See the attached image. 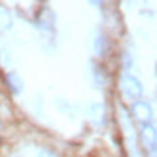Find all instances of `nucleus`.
I'll list each match as a JSON object with an SVG mask.
<instances>
[{"label": "nucleus", "mask_w": 157, "mask_h": 157, "mask_svg": "<svg viewBox=\"0 0 157 157\" xmlns=\"http://www.w3.org/2000/svg\"><path fill=\"white\" fill-rule=\"evenodd\" d=\"M122 89H124L126 97H128L130 101H134V103L142 97V93H144L142 82L138 80V78H134V76H126V78H124V82H122Z\"/></svg>", "instance_id": "f257e3e1"}, {"label": "nucleus", "mask_w": 157, "mask_h": 157, "mask_svg": "<svg viewBox=\"0 0 157 157\" xmlns=\"http://www.w3.org/2000/svg\"><path fill=\"white\" fill-rule=\"evenodd\" d=\"M132 114L142 120V122H146V120H149V117H151V109H149L147 103H144V101H136L134 105H132Z\"/></svg>", "instance_id": "f03ea898"}, {"label": "nucleus", "mask_w": 157, "mask_h": 157, "mask_svg": "<svg viewBox=\"0 0 157 157\" xmlns=\"http://www.w3.org/2000/svg\"><path fill=\"white\" fill-rule=\"evenodd\" d=\"M6 82H8L10 89H12L14 93H20V91H21V86H23V82L20 80V76H17L16 72H8V74H6Z\"/></svg>", "instance_id": "7ed1b4c3"}, {"label": "nucleus", "mask_w": 157, "mask_h": 157, "mask_svg": "<svg viewBox=\"0 0 157 157\" xmlns=\"http://www.w3.org/2000/svg\"><path fill=\"white\" fill-rule=\"evenodd\" d=\"M0 29H12V17L4 8H0Z\"/></svg>", "instance_id": "20e7f679"}, {"label": "nucleus", "mask_w": 157, "mask_h": 157, "mask_svg": "<svg viewBox=\"0 0 157 157\" xmlns=\"http://www.w3.org/2000/svg\"><path fill=\"white\" fill-rule=\"evenodd\" d=\"M103 43H105L103 37H97V41H95V52H97V54L103 52Z\"/></svg>", "instance_id": "39448f33"}, {"label": "nucleus", "mask_w": 157, "mask_h": 157, "mask_svg": "<svg viewBox=\"0 0 157 157\" xmlns=\"http://www.w3.org/2000/svg\"><path fill=\"white\" fill-rule=\"evenodd\" d=\"M37 157H56V155L51 153V151H47V149H41V151L37 153Z\"/></svg>", "instance_id": "423d86ee"}]
</instances>
